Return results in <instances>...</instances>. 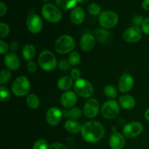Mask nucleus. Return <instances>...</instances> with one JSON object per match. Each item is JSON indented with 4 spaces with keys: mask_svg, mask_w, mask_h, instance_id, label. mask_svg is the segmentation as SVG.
Instances as JSON below:
<instances>
[{
    "mask_svg": "<svg viewBox=\"0 0 149 149\" xmlns=\"http://www.w3.org/2000/svg\"><path fill=\"white\" fill-rule=\"evenodd\" d=\"M81 132L84 141L89 143H95L103 138L105 130L100 122L89 121L83 125Z\"/></svg>",
    "mask_w": 149,
    "mask_h": 149,
    "instance_id": "nucleus-1",
    "label": "nucleus"
},
{
    "mask_svg": "<svg viewBox=\"0 0 149 149\" xmlns=\"http://www.w3.org/2000/svg\"><path fill=\"white\" fill-rule=\"evenodd\" d=\"M38 62L39 66L45 71H54L58 65L55 55L48 49H45L41 52L38 58Z\"/></svg>",
    "mask_w": 149,
    "mask_h": 149,
    "instance_id": "nucleus-2",
    "label": "nucleus"
},
{
    "mask_svg": "<svg viewBox=\"0 0 149 149\" xmlns=\"http://www.w3.org/2000/svg\"><path fill=\"white\" fill-rule=\"evenodd\" d=\"M75 47V40L69 35H62L57 39L55 43V51L63 55L74 51Z\"/></svg>",
    "mask_w": 149,
    "mask_h": 149,
    "instance_id": "nucleus-3",
    "label": "nucleus"
},
{
    "mask_svg": "<svg viewBox=\"0 0 149 149\" xmlns=\"http://www.w3.org/2000/svg\"><path fill=\"white\" fill-rule=\"evenodd\" d=\"M30 81L26 77L20 76L13 81L11 85L12 93L17 97H23L30 91Z\"/></svg>",
    "mask_w": 149,
    "mask_h": 149,
    "instance_id": "nucleus-4",
    "label": "nucleus"
},
{
    "mask_svg": "<svg viewBox=\"0 0 149 149\" xmlns=\"http://www.w3.org/2000/svg\"><path fill=\"white\" fill-rule=\"evenodd\" d=\"M74 90L76 94L84 98H90L94 93V87L92 83L85 79H80L75 81Z\"/></svg>",
    "mask_w": 149,
    "mask_h": 149,
    "instance_id": "nucleus-5",
    "label": "nucleus"
},
{
    "mask_svg": "<svg viewBox=\"0 0 149 149\" xmlns=\"http://www.w3.org/2000/svg\"><path fill=\"white\" fill-rule=\"evenodd\" d=\"M42 15L45 20L49 23H58L62 19V13L58 7L47 3L44 4L42 9Z\"/></svg>",
    "mask_w": 149,
    "mask_h": 149,
    "instance_id": "nucleus-6",
    "label": "nucleus"
},
{
    "mask_svg": "<svg viewBox=\"0 0 149 149\" xmlns=\"http://www.w3.org/2000/svg\"><path fill=\"white\" fill-rule=\"evenodd\" d=\"M120 111L119 103L115 100H109L101 107V113L107 119H113L118 116Z\"/></svg>",
    "mask_w": 149,
    "mask_h": 149,
    "instance_id": "nucleus-7",
    "label": "nucleus"
},
{
    "mask_svg": "<svg viewBox=\"0 0 149 149\" xmlns=\"http://www.w3.org/2000/svg\"><path fill=\"white\" fill-rule=\"evenodd\" d=\"M98 20L103 29H112L117 25L119 17L115 12L106 10L99 15Z\"/></svg>",
    "mask_w": 149,
    "mask_h": 149,
    "instance_id": "nucleus-8",
    "label": "nucleus"
},
{
    "mask_svg": "<svg viewBox=\"0 0 149 149\" xmlns=\"http://www.w3.org/2000/svg\"><path fill=\"white\" fill-rule=\"evenodd\" d=\"M143 130V126L139 122H132L124 127L123 135L127 138H135L139 136Z\"/></svg>",
    "mask_w": 149,
    "mask_h": 149,
    "instance_id": "nucleus-9",
    "label": "nucleus"
},
{
    "mask_svg": "<svg viewBox=\"0 0 149 149\" xmlns=\"http://www.w3.org/2000/svg\"><path fill=\"white\" fill-rule=\"evenodd\" d=\"M143 36V31L139 27L137 26H131L124 31L123 39L128 43H136L139 42Z\"/></svg>",
    "mask_w": 149,
    "mask_h": 149,
    "instance_id": "nucleus-10",
    "label": "nucleus"
},
{
    "mask_svg": "<svg viewBox=\"0 0 149 149\" xmlns=\"http://www.w3.org/2000/svg\"><path fill=\"white\" fill-rule=\"evenodd\" d=\"M26 26L31 33H38L42 31L43 27V22L39 15L36 14H31L27 17Z\"/></svg>",
    "mask_w": 149,
    "mask_h": 149,
    "instance_id": "nucleus-11",
    "label": "nucleus"
},
{
    "mask_svg": "<svg viewBox=\"0 0 149 149\" xmlns=\"http://www.w3.org/2000/svg\"><path fill=\"white\" fill-rule=\"evenodd\" d=\"M100 110V103L95 98H90L86 102L83 109V113L87 118H94L97 116Z\"/></svg>",
    "mask_w": 149,
    "mask_h": 149,
    "instance_id": "nucleus-12",
    "label": "nucleus"
},
{
    "mask_svg": "<svg viewBox=\"0 0 149 149\" xmlns=\"http://www.w3.org/2000/svg\"><path fill=\"white\" fill-rule=\"evenodd\" d=\"M63 112L57 107H51L46 113V121L51 126H56L63 118Z\"/></svg>",
    "mask_w": 149,
    "mask_h": 149,
    "instance_id": "nucleus-13",
    "label": "nucleus"
},
{
    "mask_svg": "<svg viewBox=\"0 0 149 149\" xmlns=\"http://www.w3.org/2000/svg\"><path fill=\"white\" fill-rule=\"evenodd\" d=\"M134 79L131 75L125 74L120 77L118 82V87L122 93H128L132 89L134 86Z\"/></svg>",
    "mask_w": 149,
    "mask_h": 149,
    "instance_id": "nucleus-14",
    "label": "nucleus"
},
{
    "mask_svg": "<svg viewBox=\"0 0 149 149\" xmlns=\"http://www.w3.org/2000/svg\"><path fill=\"white\" fill-rule=\"evenodd\" d=\"M77 102V95L75 92L68 90L64 92L61 97V105L65 109L74 107Z\"/></svg>",
    "mask_w": 149,
    "mask_h": 149,
    "instance_id": "nucleus-15",
    "label": "nucleus"
},
{
    "mask_svg": "<svg viewBox=\"0 0 149 149\" xmlns=\"http://www.w3.org/2000/svg\"><path fill=\"white\" fill-rule=\"evenodd\" d=\"M109 143L111 149H123L126 143L125 135L120 132H113L109 138Z\"/></svg>",
    "mask_w": 149,
    "mask_h": 149,
    "instance_id": "nucleus-16",
    "label": "nucleus"
},
{
    "mask_svg": "<svg viewBox=\"0 0 149 149\" xmlns=\"http://www.w3.org/2000/svg\"><path fill=\"white\" fill-rule=\"evenodd\" d=\"M4 65L10 71H17L20 65V61L17 55L14 52H10L4 58Z\"/></svg>",
    "mask_w": 149,
    "mask_h": 149,
    "instance_id": "nucleus-17",
    "label": "nucleus"
},
{
    "mask_svg": "<svg viewBox=\"0 0 149 149\" xmlns=\"http://www.w3.org/2000/svg\"><path fill=\"white\" fill-rule=\"evenodd\" d=\"M95 37L91 33H84L80 39V47L84 52H90L95 45Z\"/></svg>",
    "mask_w": 149,
    "mask_h": 149,
    "instance_id": "nucleus-18",
    "label": "nucleus"
},
{
    "mask_svg": "<svg viewBox=\"0 0 149 149\" xmlns=\"http://www.w3.org/2000/svg\"><path fill=\"white\" fill-rule=\"evenodd\" d=\"M85 18V13L81 7H75L70 14V19L74 24L79 25L84 22Z\"/></svg>",
    "mask_w": 149,
    "mask_h": 149,
    "instance_id": "nucleus-19",
    "label": "nucleus"
},
{
    "mask_svg": "<svg viewBox=\"0 0 149 149\" xmlns=\"http://www.w3.org/2000/svg\"><path fill=\"white\" fill-rule=\"evenodd\" d=\"M119 106L126 110H131L135 106V100L132 95H124L121 96L119 100Z\"/></svg>",
    "mask_w": 149,
    "mask_h": 149,
    "instance_id": "nucleus-20",
    "label": "nucleus"
},
{
    "mask_svg": "<svg viewBox=\"0 0 149 149\" xmlns=\"http://www.w3.org/2000/svg\"><path fill=\"white\" fill-rule=\"evenodd\" d=\"M74 79L71 77L65 76V77H61L58 80L57 87H58L59 90L65 92L69 90V89L74 85Z\"/></svg>",
    "mask_w": 149,
    "mask_h": 149,
    "instance_id": "nucleus-21",
    "label": "nucleus"
},
{
    "mask_svg": "<svg viewBox=\"0 0 149 149\" xmlns=\"http://www.w3.org/2000/svg\"><path fill=\"white\" fill-rule=\"evenodd\" d=\"M64 128H65V130L67 132H70V133L77 134L81 132L82 126L77 120L68 119L64 124Z\"/></svg>",
    "mask_w": 149,
    "mask_h": 149,
    "instance_id": "nucleus-22",
    "label": "nucleus"
},
{
    "mask_svg": "<svg viewBox=\"0 0 149 149\" xmlns=\"http://www.w3.org/2000/svg\"><path fill=\"white\" fill-rule=\"evenodd\" d=\"M36 55V48L32 44H26L22 49V55L27 61H32Z\"/></svg>",
    "mask_w": 149,
    "mask_h": 149,
    "instance_id": "nucleus-23",
    "label": "nucleus"
},
{
    "mask_svg": "<svg viewBox=\"0 0 149 149\" xmlns=\"http://www.w3.org/2000/svg\"><path fill=\"white\" fill-rule=\"evenodd\" d=\"M82 115V111L81 109L78 107L71 108L68 110H64L63 112V116L66 119H73V120H77L81 118Z\"/></svg>",
    "mask_w": 149,
    "mask_h": 149,
    "instance_id": "nucleus-24",
    "label": "nucleus"
},
{
    "mask_svg": "<svg viewBox=\"0 0 149 149\" xmlns=\"http://www.w3.org/2000/svg\"><path fill=\"white\" fill-rule=\"evenodd\" d=\"M95 37L96 40L101 43H105L110 37V33L106 29H98L95 31Z\"/></svg>",
    "mask_w": 149,
    "mask_h": 149,
    "instance_id": "nucleus-25",
    "label": "nucleus"
},
{
    "mask_svg": "<svg viewBox=\"0 0 149 149\" xmlns=\"http://www.w3.org/2000/svg\"><path fill=\"white\" fill-rule=\"evenodd\" d=\"M26 104L30 109L35 110L40 106V100L39 97L35 94H29L28 95L26 98Z\"/></svg>",
    "mask_w": 149,
    "mask_h": 149,
    "instance_id": "nucleus-26",
    "label": "nucleus"
},
{
    "mask_svg": "<svg viewBox=\"0 0 149 149\" xmlns=\"http://www.w3.org/2000/svg\"><path fill=\"white\" fill-rule=\"evenodd\" d=\"M57 6L63 10L74 8L77 3V0H55Z\"/></svg>",
    "mask_w": 149,
    "mask_h": 149,
    "instance_id": "nucleus-27",
    "label": "nucleus"
},
{
    "mask_svg": "<svg viewBox=\"0 0 149 149\" xmlns=\"http://www.w3.org/2000/svg\"><path fill=\"white\" fill-rule=\"evenodd\" d=\"M104 95L110 100H114L117 96V90L113 85H107L103 90Z\"/></svg>",
    "mask_w": 149,
    "mask_h": 149,
    "instance_id": "nucleus-28",
    "label": "nucleus"
},
{
    "mask_svg": "<svg viewBox=\"0 0 149 149\" xmlns=\"http://www.w3.org/2000/svg\"><path fill=\"white\" fill-rule=\"evenodd\" d=\"M12 78V72L9 69H2L0 71V84L3 85L10 81Z\"/></svg>",
    "mask_w": 149,
    "mask_h": 149,
    "instance_id": "nucleus-29",
    "label": "nucleus"
},
{
    "mask_svg": "<svg viewBox=\"0 0 149 149\" xmlns=\"http://www.w3.org/2000/svg\"><path fill=\"white\" fill-rule=\"evenodd\" d=\"M68 60L72 66H75V65H79L80 63L81 56L77 51H73L70 53Z\"/></svg>",
    "mask_w": 149,
    "mask_h": 149,
    "instance_id": "nucleus-30",
    "label": "nucleus"
},
{
    "mask_svg": "<svg viewBox=\"0 0 149 149\" xmlns=\"http://www.w3.org/2000/svg\"><path fill=\"white\" fill-rule=\"evenodd\" d=\"M0 95H1V102H7L10 100L11 93L7 87L1 85V87H0Z\"/></svg>",
    "mask_w": 149,
    "mask_h": 149,
    "instance_id": "nucleus-31",
    "label": "nucleus"
},
{
    "mask_svg": "<svg viewBox=\"0 0 149 149\" xmlns=\"http://www.w3.org/2000/svg\"><path fill=\"white\" fill-rule=\"evenodd\" d=\"M88 11L90 15H98L101 13V8H100V5L95 2H93L89 5L88 7Z\"/></svg>",
    "mask_w": 149,
    "mask_h": 149,
    "instance_id": "nucleus-32",
    "label": "nucleus"
},
{
    "mask_svg": "<svg viewBox=\"0 0 149 149\" xmlns=\"http://www.w3.org/2000/svg\"><path fill=\"white\" fill-rule=\"evenodd\" d=\"M33 149H49L47 141L42 138L37 140L33 144Z\"/></svg>",
    "mask_w": 149,
    "mask_h": 149,
    "instance_id": "nucleus-33",
    "label": "nucleus"
},
{
    "mask_svg": "<svg viewBox=\"0 0 149 149\" xmlns=\"http://www.w3.org/2000/svg\"><path fill=\"white\" fill-rule=\"evenodd\" d=\"M10 29L8 25L4 22L0 23V38H4L7 36L10 33Z\"/></svg>",
    "mask_w": 149,
    "mask_h": 149,
    "instance_id": "nucleus-34",
    "label": "nucleus"
},
{
    "mask_svg": "<svg viewBox=\"0 0 149 149\" xmlns=\"http://www.w3.org/2000/svg\"><path fill=\"white\" fill-rule=\"evenodd\" d=\"M58 68H59L60 70L61 71H66L70 69L71 65L70 64L69 61H68V59H63L58 63Z\"/></svg>",
    "mask_w": 149,
    "mask_h": 149,
    "instance_id": "nucleus-35",
    "label": "nucleus"
},
{
    "mask_svg": "<svg viewBox=\"0 0 149 149\" xmlns=\"http://www.w3.org/2000/svg\"><path fill=\"white\" fill-rule=\"evenodd\" d=\"M10 49V46L7 42L4 40H0V54L1 55H7Z\"/></svg>",
    "mask_w": 149,
    "mask_h": 149,
    "instance_id": "nucleus-36",
    "label": "nucleus"
},
{
    "mask_svg": "<svg viewBox=\"0 0 149 149\" xmlns=\"http://www.w3.org/2000/svg\"><path fill=\"white\" fill-rule=\"evenodd\" d=\"M71 77L75 81L81 79V71L78 68H73L71 71Z\"/></svg>",
    "mask_w": 149,
    "mask_h": 149,
    "instance_id": "nucleus-37",
    "label": "nucleus"
},
{
    "mask_svg": "<svg viewBox=\"0 0 149 149\" xmlns=\"http://www.w3.org/2000/svg\"><path fill=\"white\" fill-rule=\"evenodd\" d=\"M141 30L146 35H149V17L144 19V21L141 26Z\"/></svg>",
    "mask_w": 149,
    "mask_h": 149,
    "instance_id": "nucleus-38",
    "label": "nucleus"
},
{
    "mask_svg": "<svg viewBox=\"0 0 149 149\" xmlns=\"http://www.w3.org/2000/svg\"><path fill=\"white\" fill-rule=\"evenodd\" d=\"M144 21V19L143 17V16L139 15H135V17H133V24L135 26H137V27H139L140 26H142L143 23Z\"/></svg>",
    "mask_w": 149,
    "mask_h": 149,
    "instance_id": "nucleus-39",
    "label": "nucleus"
},
{
    "mask_svg": "<svg viewBox=\"0 0 149 149\" xmlns=\"http://www.w3.org/2000/svg\"><path fill=\"white\" fill-rule=\"evenodd\" d=\"M26 68H27V71H29V73H34L36 71V68H37V67H36V63H35L33 61H29V63H28Z\"/></svg>",
    "mask_w": 149,
    "mask_h": 149,
    "instance_id": "nucleus-40",
    "label": "nucleus"
},
{
    "mask_svg": "<svg viewBox=\"0 0 149 149\" xmlns=\"http://www.w3.org/2000/svg\"><path fill=\"white\" fill-rule=\"evenodd\" d=\"M49 149H68V148L61 143H54L49 146Z\"/></svg>",
    "mask_w": 149,
    "mask_h": 149,
    "instance_id": "nucleus-41",
    "label": "nucleus"
},
{
    "mask_svg": "<svg viewBox=\"0 0 149 149\" xmlns=\"http://www.w3.org/2000/svg\"><path fill=\"white\" fill-rule=\"evenodd\" d=\"M7 5H6L4 2L1 1V2H0V16H1V17L4 16V15L7 13Z\"/></svg>",
    "mask_w": 149,
    "mask_h": 149,
    "instance_id": "nucleus-42",
    "label": "nucleus"
},
{
    "mask_svg": "<svg viewBox=\"0 0 149 149\" xmlns=\"http://www.w3.org/2000/svg\"><path fill=\"white\" fill-rule=\"evenodd\" d=\"M9 46H10V50L11 51V52H14L15 53V52H16L18 49V43L16 41L12 42Z\"/></svg>",
    "mask_w": 149,
    "mask_h": 149,
    "instance_id": "nucleus-43",
    "label": "nucleus"
},
{
    "mask_svg": "<svg viewBox=\"0 0 149 149\" xmlns=\"http://www.w3.org/2000/svg\"><path fill=\"white\" fill-rule=\"evenodd\" d=\"M142 7L146 11H149V0H143L142 2Z\"/></svg>",
    "mask_w": 149,
    "mask_h": 149,
    "instance_id": "nucleus-44",
    "label": "nucleus"
},
{
    "mask_svg": "<svg viewBox=\"0 0 149 149\" xmlns=\"http://www.w3.org/2000/svg\"><path fill=\"white\" fill-rule=\"evenodd\" d=\"M145 118L148 122H149V108L145 112Z\"/></svg>",
    "mask_w": 149,
    "mask_h": 149,
    "instance_id": "nucleus-45",
    "label": "nucleus"
},
{
    "mask_svg": "<svg viewBox=\"0 0 149 149\" xmlns=\"http://www.w3.org/2000/svg\"><path fill=\"white\" fill-rule=\"evenodd\" d=\"M89 0H77V2L81 3V4H84V3L87 2Z\"/></svg>",
    "mask_w": 149,
    "mask_h": 149,
    "instance_id": "nucleus-46",
    "label": "nucleus"
},
{
    "mask_svg": "<svg viewBox=\"0 0 149 149\" xmlns=\"http://www.w3.org/2000/svg\"><path fill=\"white\" fill-rule=\"evenodd\" d=\"M42 1H49V0H42Z\"/></svg>",
    "mask_w": 149,
    "mask_h": 149,
    "instance_id": "nucleus-47",
    "label": "nucleus"
}]
</instances>
